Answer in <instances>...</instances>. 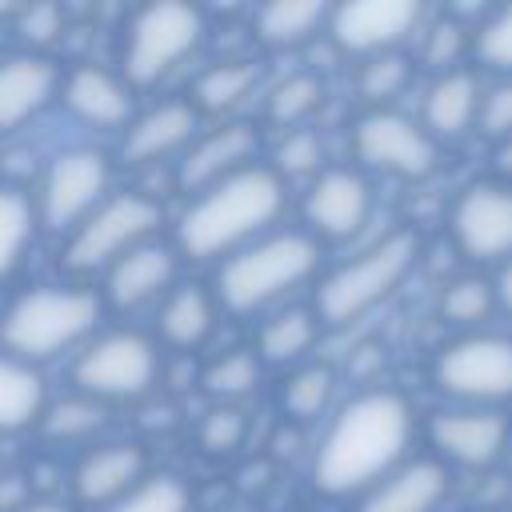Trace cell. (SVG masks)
<instances>
[{
  "label": "cell",
  "instance_id": "obj_33",
  "mask_svg": "<svg viewBox=\"0 0 512 512\" xmlns=\"http://www.w3.org/2000/svg\"><path fill=\"white\" fill-rule=\"evenodd\" d=\"M256 380H260V356L248 348H232V352L216 356L204 372V388L224 404L248 396L256 388Z\"/></svg>",
  "mask_w": 512,
  "mask_h": 512
},
{
  "label": "cell",
  "instance_id": "obj_44",
  "mask_svg": "<svg viewBox=\"0 0 512 512\" xmlns=\"http://www.w3.org/2000/svg\"><path fill=\"white\" fill-rule=\"evenodd\" d=\"M496 296H500V304H504V308H512V260H508V264H504V272H500Z\"/></svg>",
  "mask_w": 512,
  "mask_h": 512
},
{
  "label": "cell",
  "instance_id": "obj_47",
  "mask_svg": "<svg viewBox=\"0 0 512 512\" xmlns=\"http://www.w3.org/2000/svg\"><path fill=\"white\" fill-rule=\"evenodd\" d=\"M0 312H4V300H0Z\"/></svg>",
  "mask_w": 512,
  "mask_h": 512
},
{
  "label": "cell",
  "instance_id": "obj_17",
  "mask_svg": "<svg viewBox=\"0 0 512 512\" xmlns=\"http://www.w3.org/2000/svg\"><path fill=\"white\" fill-rule=\"evenodd\" d=\"M432 444L468 468H484L492 464L504 444H508V424L496 412L484 408H456V412H440L432 416Z\"/></svg>",
  "mask_w": 512,
  "mask_h": 512
},
{
  "label": "cell",
  "instance_id": "obj_30",
  "mask_svg": "<svg viewBox=\"0 0 512 512\" xmlns=\"http://www.w3.org/2000/svg\"><path fill=\"white\" fill-rule=\"evenodd\" d=\"M324 100V84L312 72H292L280 84H272V92L264 96V112L272 124L296 128L300 120H308Z\"/></svg>",
  "mask_w": 512,
  "mask_h": 512
},
{
  "label": "cell",
  "instance_id": "obj_2",
  "mask_svg": "<svg viewBox=\"0 0 512 512\" xmlns=\"http://www.w3.org/2000/svg\"><path fill=\"white\" fill-rule=\"evenodd\" d=\"M280 212H284V180L276 176V168L248 164L228 180L196 192V200L180 216L176 236L192 260H212V256L228 260L244 244L272 232Z\"/></svg>",
  "mask_w": 512,
  "mask_h": 512
},
{
  "label": "cell",
  "instance_id": "obj_28",
  "mask_svg": "<svg viewBox=\"0 0 512 512\" xmlns=\"http://www.w3.org/2000/svg\"><path fill=\"white\" fill-rule=\"evenodd\" d=\"M320 320L308 308H280L276 316L264 320L260 328V360L268 364H296L312 344H316Z\"/></svg>",
  "mask_w": 512,
  "mask_h": 512
},
{
  "label": "cell",
  "instance_id": "obj_25",
  "mask_svg": "<svg viewBox=\"0 0 512 512\" xmlns=\"http://www.w3.org/2000/svg\"><path fill=\"white\" fill-rule=\"evenodd\" d=\"M44 380L32 364L0 352V432H20L44 416Z\"/></svg>",
  "mask_w": 512,
  "mask_h": 512
},
{
  "label": "cell",
  "instance_id": "obj_7",
  "mask_svg": "<svg viewBox=\"0 0 512 512\" xmlns=\"http://www.w3.org/2000/svg\"><path fill=\"white\" fill-rule=\"evenodd\" d=\"M156 376H160V352L140 332H104L88 340L72 364L76 388L100 404L140 400L156 388Z\"/></svg>",
  "mask_w": 512,
  "mask_h": 512
},
{
  "label": "cell",
  "instance_id": "obj_40",
  "mask_svg": "<svg viewBox=\"0 0 512 512\" xmlns=\"http://www.w3.org/2000/svg\"><path fill=\"white\" fill-rule=\"evenodd\" d=\"M480 128H484L488 136L512 140V80L496 84V88L480 100Z\"/></svg>",
  "mask_w": 512,
  "mask_h": 512
},
{
  "label": "cell",
  "instance_id": "obj_5",
  "mask_svg": "<svg viewBox=\"0 0 512 512\" xmlns=\"http://www.w3.org/2000/svg\"><path fill=\"white\" fill-rule=\"evenodd\" d=\"M416 264V236L412 232H392L364 248L356 260L340 264L328 272L316 288V320L320 324H352L364 312H372L392 288L408 276Z\"/></svg>",
  "mask_w": 512,
  "mask_h": 512
},
{
  "label": "cell",
  "instance_id": "obj_23",
  "mask_svg": "<svg viewBox=\"0 0 512 512\" xmlns=\"http://www.w3.org/2000/svg\"><path fill=\"white\" fill-rule=\"evenodd\" d=\"M480 84L468 72H444L424 100V124L428 136H464L480 120Z\"/></svg>",
  "mask_w": 512,
  "mask_h": 512
},
{
  "label": "cell",
  "instance_id": "obj_6",
  "mask_svg": "<svg viewBox=\"0 0 512 512\" xmlns=\"http://www.w3.org/2000/svg\"><path fill=\"white\" fill-rule=\"evenodd\" d=\"M164 208L144 196V192H116L104 196L96 204V212L68 232L64 244V264L72 272H96V268H112L120 256H128L132 248L148 244L152 232L160 228Z\"/></svg>",
  "mask_w": 512,
  "mask_h": 512
},
{
  "label": "cell",
  "instance_id": "obj_15",
  "mask_svg": "<svg viewBox=\"0 0 512 512\" xmlns=\"http://www.w3.org/2000/svg\"><path fill=\"white\" fill-rule=\"evenodd\" d=\"M256 148H260V136L252 124H244V120L220 124L208 136H196L188 144V152L180 156V184L188 192H204V188L228 180L232 172L248 168Z\"/></svg>",
  "mask_w": 512,
  "mask_h": 512
},
{
  "label": "cell",
  "instance_id": "obj_9",
  "mask_svg": "<svg viewBox=\"0 0 512 512\" xmlns=\"http://www.w3.org/2000/svg\"><path fill=\"white\" fill-rule=\"evenodd\" d=\"M108 156L96 148H64L52 156L44 184H40V204H36V224L52 232H76L96 204L108 196Z\"/></svg>",
  "mask_w": 512,
  "mask_h": 512
},
{
  "label": "cell",
  "instance_id": "obj_8",
  "mask_svg": "<svg viewBox=\"0 0 512 512\" xmlns=\"http://www.w3.org/2000/svg\"><path fill=\"white\" fill-rule=\"evenodd\" d=\"M204 36V16L180 0L144 4L124 40V76L128 84H156L168 76Z\"/></svg>",
  "mask_w": 512,
  "mask_h": 512
},
{
  "label": "cell",
  "instance_id": "obj_37",
  "mask_svg": "<svg viewBox=\"0 0 512 512\" xmlns=\"http://www.w3.org/2000/svg\"><path fill=\"white\" fill-rule=\"evenodd\" d=\"M408 84V60L396 56V52H384V56H372L360 72V92L364 100H392L400 96V88Z\"/></svg>",
  "mask_w": 512,
  "mask_h": 512
},
{
  "label": "cell",
  "instance_id": "obj_16",
  "mask_svg": "<svg viewBox=\"0 0 512 512\" xmlns=\"http://www.w3.org/2000/svg\"><path fill=\"white\" fill-rule=\"evenodd\" d=\"M56 88H60V72L48 56L36 52L0 56V136L40 116L56 96Z\"/></svg>",
  "mask_w": 512,
  "mask_h": 512
},
{
  "label": "cell",
  "instance_id": "obj_18",
  "mask_svg": "<svg viewBox=\"0 0 512 512\" xmlns=\"http://www.w3.org/2000/svg\"><path fill=\"white\" fill-rule=\"evenodd\" d=\"M140 480H148V456L140 444H100L76 464L72 488L84 504L108 508L124 500Z\"/></svg>",
  "mask_w": 512,
  "mask_h": 512
},
{
  "label": "cell",
  "instance_id": "obj_19",
  "mask_svg": "<svg viewBox=\"0 0 512 512\" xmlns=\"http://www.w3.org/2000/svg\"><path fill=\"white\" fill-rule=\"evenodd\" d=\"M196 124H200V112L192 108V100H164L128 124L124 160L128 164H156L164 156L188 152V144L196 140Z\"/></svg>",
  "mask_w": 512,
  "mask_h": 512
},
{
  "label": "cell",
  "instance_id": "obj_31",
  "mask_svg": "<svg viewBox=\"0 0 512 512\" xmlns=\"http://www.w3.org/2000/svg\"><path fill=\"white\" fill-rule=\"evenodd\" d=\"M104 420H108V408L100 400L84 396V392L44 408V416H40V424L52 440H88L92 432L104 428Z\"/></svg>",
  "mask_w": 512,
  "mask_h": 512
},
{
  "label": "cell",
  "instance_id": "obj_32",
  "mask_svg": "<svg viewBox=\"0 0 512 512\" xmlns=\"http://www.w3.org/2000/svg\"><path fill=\"white\" fill-rule=\"evenodd\" d=\"M332 392H336V376L320 364H308V368H296L284 384V412L296 416V420H316L320 412H328L332 404Z\"/></svg>",
  "mask_w": 512,
  "mask_h": 512
},
{
  "label": "cell",
  "instance_id": "obj_4",
  "mask_svg": "<svg viewBox=\"0 0 512 512\" xmlns=\"http://www.w3.org/2000/svg\"><path fill=\"white\" fill-rule=\"evenodd\" d=\"M100 320V296L88 288H32L20 292L12 304L0 312V344L8 356L36 364L52 360L76 344H84L96 332Z\"/></svg>",
  "mask_w": 512,
  "mask_h": 512
},
{
  "label": "cell",
  "instance_id": "obj_35",
  "mask_svg": "<svg viewBox=\"0 0 512 512\" xmlns=\"http://www.w3.org/2000/svg\"><path fill=\"white\" fill-rule=\"evenodd\" d=\"M320 160H324V140L320 132L312 128H292L280 148H276V176H312L320 172Z\"/></svg>",
  "mask_w": 512,
  "mask_h": 512
},
{
  "label": "cell",
  "instance_id": "obj_21",
  "mask_svg": "<svg viewBox=\"0 0 512 512\" xmlns=\"http://www.w3.org/2000/svg\"><path fill=\"white\" fill-rule=\"evenodd\" d=\"M448 492V472L436 460H408L372 484L360 512H436Z\"/></svg>",
  "mask_w": 512,
  "mask_h": 512
},
{
  "label": "cell",
  "instance_id": "obj_45",
  "mask_svg": "<svg viewBox=\"0 0 512 512\" xmlns=\"http://www.w3.org/2000/svg\"><path fill=\"white\" fill-rule=\"evenodd\" d=\"M20 512H72L68 504H60V500H32L28 508H20Z\"/></svg>",
  "mask_w": 512,
  "mask_h": 512
},
{
  "label": "cell",
  "instance_id": "obj_10",
  "mask_svg": "<svg viewBox=\"0 0 512 512\" xmlns=\"http://www.w3.org/2000/svg\"><path fill=\"white\" fill-rule=\"evenodd\" d=\"M436 384L472 404L512 400V340L464 336L436 356Z\"/></svg>",
  "mask_w": 512,
  "mask_h": 512
},
{
  "label": "cell",
  "instance_id": "obj_42",
  "mask_svg": "<svg viewBox=\"0 0 512 512\" xmlns=\"http://www.w3.org/2000/svg\"><path fill=\"white\" fill-rule=\"evenodd\" d=\"M460 44H464V32H460V24L444 20V24H436V28H432V36H428V60L444 68V64H452V60H456Z\"/></svg>",
  "mask_w": 512,
  "mask_h": 512
},
{
  "label": "cell",
  "instance_id": "obj_20",
  "mask_svg": "<svg viewBox=\"0 0 512 512\" xmlns=\"http://www.w3.org/2000/svg\"><path fill=\"white\" fill-rule=\"evenodd\" d=\"M176 284V252L168 244H140L108 268V300L116 308H140L168 296Z\"/></svg>",
  "mask_w": 512,
  "mask_h": 512
},
{
  "label": "cell",
  "instance_id": "obj_12",
  "mask_svg": "<svg viewBox=\"0 0 512 512\" xmlns=\"http://www.w3.org/2000/svg\"><path fill=\"white\" fill-rule=\"evenodd\" d=\"M452 236L472 260H508L512 256V188L508 184H472L452 208Z\"/></svg>",
  "mask_w": 512,
  "mask_h": 512
},
{
  "label": "cell",
  "instance_id": "obj_36",
  "mask_svg": "<svg viewBox=\"0 0 512 512\" xmlns=\"http://www.w3.org/2000/svg\"><path fill=\"white\" fill-rule=\"evenodd\" d=\"M492 304H496V296L484 280H456V284H448V292L440 300V308L452 324H480L492 312Z\"/></svg>",
  "mask_w": 512,
  "mask_h": 512
},
{
  "label": "cell",
  "instance_id": "obj_41",
  "mask_svg": "<svg viewBox=\"0 0 512 512\" xmlns=\"http://www.w3.org/2000/svg\"><path fill=\"white\" fill-rule=\"evenodd\" d=\"M60 24H64V12H60L56 4H32V8H24V16H20V32H24V40H32V44H48V40L60 32Z\"/></svg>",
  "mask_w": 512,
  "mask_h": 512
},
{
  "label": "cell",
  "instance_id": "obj_38",
  "mask_svg": "<svg viewBox=\"0 0 512 512\" xmlns=\"http://www.w3.org/2000/svg\"><path fill=\"white\" fill-rule=\"evenodd\" d=\"M244 412L240 408H232V404H224V408H212L208 416H204V424H200V444L208 448V452H232V448H240V440H244Z\"/></svg>",
  "mask_w": 512,
  "mask_h": 512
},
{
  "label": "cell",
  "instance_id": "obj_3",
  "mask_svg": "<svg viewBox=\"0 0 512 512\" xmlns=\"http://www.w3.org/2000/svg\"><path fill=\"white\" fill-rule=\"evenodd\" d=\"M320 244L308 232H264L260 240L232 252L216 272V296L228 312H260L284 300L292 288L312 280Z\"/></svg>",
  "mask_w": 512,
  "mask_h": 512
},
{
  "label": "cell",
  "instance_id": "obj_27",
  "mask_svg": "<svg viewBox=\"0 0 512 512\" xmlns=\"http://www.w3.org/2000/svg\"><path fill=\"white\" fill-rule=\"evenodd\" d=\"M256 84H260V68L252 60H220L196 76L192 108L196 112H228L244 96H252Z\"/></svg>",
  "mask_w": 512,
  "mask_h": 512
},
{
  "label": "cell",
  "instance_id": "obj_13",
  "mask_svg": "<svg viewBox=\"0 0 512 512\" xmlns=\"http://www.w3.org/2000/svg\"><path fill=\"white\" fill-rule=\"evenodd\" d=\"M420 20L416 0H356L336 12H328L332 40L344 52H364V56H384L392 44H400Z\"/></svg>",
  "mask_w": 512,
  "mask_h": 512
},
{
  "label": "cell",
  "instance_id": "obj_29",
  "mask_svg": "<svg viewBox=\"0 0 512 512\" xmlns=\"http://www.w3.org/2000/svg\"><path fill=\"white\" fill-rule=\"evenodd\" d=\"M32 232H36L32 200L20 188L0 184V280L24 260V252L32 244Z\"/></svg>",
  "mask_w": 512,
  "mask_h": 512
},
{
  "label": "cell",
  "instance_id": "obj_26",
  "mask_svg": "<svg viewBox=\"0 0 512 512\" xmlns=\"http://www.w3.org/2000/svg\"><path fill=\"white\" fill-rule=\"evenodd\" d=\"M328 24V8L320 0H276L256 12V36L272 48H296L312 40Z\"/></svg>",
  "mask_w": 512,
  "mask_h": 512
},
{
  "label": "cell",
  "instance_id": "obj_1",
  "mask_svg": "<svg viewBox=\"0 0 512 512\" xmlns=\"http://www.w3.org/2000/svg\"><path fill=\"white\" fill-rule=\"evenodd\" d=\"M412 444V408L396 392H364L348 400L312 460V480L328 496H352L400 468Z\"/></svg>",
  "mask_w": 512,
  "mask_h": 512
},
{
  "label": "cell",
  "instance_id": "obj_43",
  "mask_svg": "<svg viewBox=\"0 0 512 512\" xmlns=\"http://www.w3.org/2000/svg\"><path fill=\"white\" fill-rule=\"evenodd\" d=\"M32 504V484L20 472H0V512H20Z\"/></svg>",
  "mask_w": 512,
  "mask_h": 512
},
{
  "label": "cell",
  "instance_id": "obj_22",
  "mask_svg": "<svg viewBox=\"0 0 512 512\" xmlns=\"http://www.w3.org/2000/svg\"><path fill=\"white\" fill-rule=\"evenodd\" d=\"M64 104L92 128H120L132 120V96L120 76L96 64H80L64 80Z\"/></svg>",
  "mask_w": 512,
  "mask_h": 512
},
{
  "label": "cell",
  "instance_id": "obj_11",
  "mask_svg": "<svg viewBox=\"0 0 512 512\" xmlns=\"http://www.w3.org/2000/svg\"><path fill=\"white\" fill-rule=\"evenodd\" d=\"M356 156L368 168L416 180V176H428L436 168V140L416 120L380 108L356 124Z\"/></svg>",
  "mask_w": 512,
  "mask_h": 512
},
{
  "label": "cell",
  "instance_id": "obj_34",
  "mask_svg": "<svg viewBox=\"0 0 512 512\" xmlns=\"http://www.w3.org/2000/svg\"><path fill=\"white\" fill-rule=\"evenodd\" d=\"M104 512H188V488L180 476H148L140 480L124 500L108 504Z\"/></svg>",
  "mask_w": 512,
  "mask_h": 512
},
{
  "label": "cell",
  "instance_id": "obj_39",
  "mask_svg": "<svg viewBox=\"0 0 512 512\" xmlns=\"http://www.w3.org/2000/svg\"><path fill=\"white\" fill-rule=\"evenodd\" d=\"M476 52L484 64L512 72V8H500L476 36Z\"/></svg>",
  "mask_w": 512,
  "mask_h": 512
},
{
  "label": "cell",
  "instance_id": "obj_46",
  "mask_svg": "<svg viewBox=\"0 0 512 512\" xmlns=\"http://www.w3.org/2000/svg\"><path fill=\"white\" fill-rule=\"evenodd\" d=\"M500 168H508L512 172V140L504 144V152H500Z\"/></svg>",
  "mask_w": 512,
  "mask_h": 512
},
{
  "label": "cell",
  "instance_id": "obj_24",
  "mask_svg": "<svg viewBox=\"0 0 512 512\" xmlns=\"http://www.w3.org/2000/svg\"><path fill=\"white\" fill-rule=\"evenodd\" d=\"M156 324L172 348H200L216 328V304L200 284H176L164 296Z\"/></svg>",
  "mask_w": 512,
  "mask_h": 512
},
{
  "label": "cell",
  "instance_id": "obj_14",
  "mask_svg": "<svg viewBox=\"0 0 512 512\" xmlns=\"http://www.w3.org/2000/svg\"><path fill=\"white\" fill-rule=\"evenodd\" d=\"M372 216V188L352 168H328L312 180L304 196V220L324 240L356 236Z\"/></svg>",
  "mask_w": 512,
  "mask_h": 512
}]
</instances>
